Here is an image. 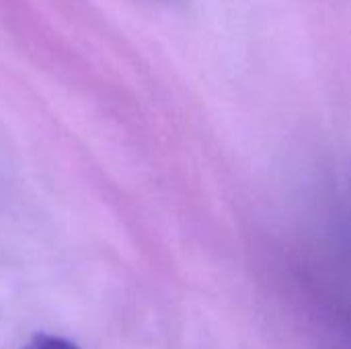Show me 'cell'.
<instances>
[{"label": "cell", "instance_id": "6da1fadb", "mask_svg": "<svg viewBox=\"0 0 351 349\" xmlns=\"http://www.w3.org/2000/svg\"><path fill=\"white\" fill-rule=\"evenodd\" d=\"M23 349H78L72 341L56 335H35Z\"/></svg>", "mask_w": 351, "mask_h": 349}]
</instances>
